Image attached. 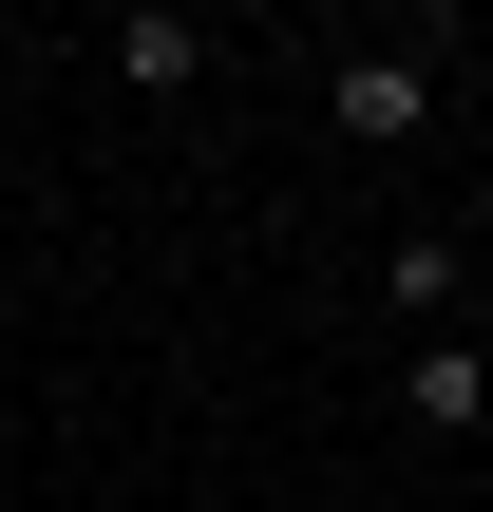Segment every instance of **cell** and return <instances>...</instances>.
Listing matches in <instances>:
<instances>
[{
	"instance_id": "obj_4",
	"label": "cell",
	"mask_w": 493,
	"mask_h": 512,
	"mask_svg": "<svg viewBox=\"0 0 493 512\" xmlns=\"http://www.w3.org/2000/svg\"><path fill=\"white\" fill-rule=\"evenodd\" d=\"M456 285H475V266H456V228H418V247H399V266H380V304H399V323H418V342H456Z\"/></svg>"
},
{
	"instance_id": "obj_5",
	"label": "cell",
	"mask_w": 493,
	"mask_h": 512,
	"mask_svg": "<svg viewBox=\"0 0 493 512\" xmlns=\"http://www.w3.org/2000/svg\"><path fill=\"white\" fill-rule=\"evenodd\" d=\"M456 266H493V171H475V190H456Z\"/></svg>"
},
{
	"instance_id": "obj_6",
	"label": "cell",
	"mask_w": 493,
	"mask_h": 512,
	"mask_svg": "<svg viewBox=\"0 0 493 512\" xmlns=\"http://www.w3.org/2000/svg\"><path fill=\"white\" fill-rule=\"evenodd\" d=\"M475 361H493V323H475Z\"/></svg>"
},
{
	"instance_id": "obj_2",
	"label": "cell",
	"mask_w": 493,
	"mask_h": 512,
	"mask_svg": "<svg viewBox=\"0 0 493 512\" xmlns=\"http://www.w3.org/2000/svg\"><path fill=\"white\" fill-rule=\"evenodd\" d=\"M95 57H114L133 95H190V76H209V38H190L171 0H133V19H95Z\"/></svg>"
},
{
	"instance_id": "obj_1",
	"label": "cell",
	"mask_w": 493,
	"mask_h": 512,
	"mask_svg": "<svg viewBox=\"0 0 493 512\" xmlns=\"http://www.w3.org/2000/svg\"><path fill=\"white\" fill-rule=\"evenodd\" d=\"M323 133L342 152H418L437 133V57H399V38L380 57H323Z\"/></svg>"
},
{
	"instance_id": "obj_3",
	"label": "cell",
	"mask_w": 493,
	"mask_h": 512,
	"mask_svg": "<svg viewBox=\"0 0 493 512\" xmlns=\"http://www.w3.org/2000/svg\"><path fill=\"white\" fill-rule=\"evenodd\" d=\"M399 418H418V437H475L493 418V361L475 342H418V361H399Z\"/></svg>"
}]
</instances>
